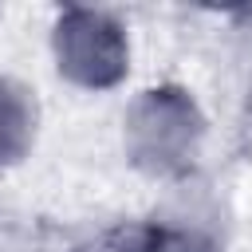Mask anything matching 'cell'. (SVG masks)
<instances>
[{
    "mask_svg": "<svg viewBox=\"0 0 252 252\" xmlns=\"http://www.w3.org/2000/svg\"><path fill=\"white\" fill-rule=\"evenodd\" d=\"M71 252H165V232L158 224H114Z\"/></svg>",
    "mask_w": 252,
    "mask_h": 252,
    "instance_id": "4",
    "label": "cell"
},
{
    "mask_svg": "<svg viewBox=\"0 0 252 252\" xmlns=\"http://www.w3.org/2000/svg\"><path fill=\"white\" fill-rule=\"evenodd\" d=\"M35 138V98L16 79H0V165L20 161Z\"/></svg>",
    "mask_w": 252,
    "mask_h": 252,
    "instance_id": "3",
    "label": "cell"
},
{
    "mask_svg": "<svg viewBox=\"0 0 252 252\" xmlns=\"http://www.w3.org/2000/svg\"><path fill=\"white\" fill-rule=\"evenodd\" d=\"M201 142V114L177 87L146 91L126 114V154L146 173H181Z\"/></svg>",
    "mask_w": 252,
    "mask_h": 252,
    "instance_id": "1",
    "label": "cell"
},
{
    "mask_svg": "<svg viewBox=\"0 0 252 252\" xmlns=\"http://www.w3.org/2000/svg\"><path fill=\"white\" fill-rule=\"evenodd\" d=\"M55 59L71 83L102 91L126 75V35L106 12L71 8L55 28Z\"/></svg>",
    "mask_w": 252,
    "mask_h": 252,
    "instance_id": "2",
    "label": "cell"
}]
</instances>
